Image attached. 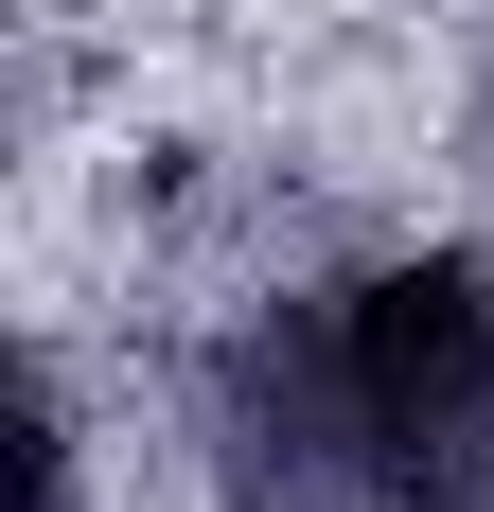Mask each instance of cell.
Wrapping results in <instances>:
<instances>
[{
  "mask_svg": "<svg viewBox=\"0 0 494 512\" xmlns=\"http://www.w3.org/2000/svg\"><path fill=\"white\" fill-rule=\"evenodd\" d=\"M195 477L212 512H406L389 477V407H371V336H353V283H247L195 336Z\"/></svg>",
  "mask_w": 494,
  "mask_h": 512,
  "instance_id": "1",
  "label": "cell"
},
{
  "mask_svg": "<svg viewBox=\"0 0 494 512\" xmlns=\"http://www.w3.org/2000/svg\"><path fill=\"white\" fill-rule=\"evenodd\" d=\"M371 407H389L406 512H494V248H389L353 265Z\"/></svg>",
  "mask_w": 494,
  "mask_h": 512,
  "instance_id": "2",
  "label": "cell"
},
{
  "mask_svg": "<svg viewBox=\"0 0 494 512\" xmlns=\"http://www.w3.org/2000/svg\"><path fill=\"white\" fill-rule=\"evenodd\" d=\"M18 512H89V424H71V371H18Z\"/></svg>",
  "mask_w": 494,
  "mask_h": 512,
  "instance_id": "3",
  "label": "cell"
}]
</instances>
